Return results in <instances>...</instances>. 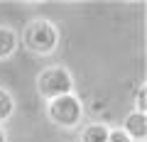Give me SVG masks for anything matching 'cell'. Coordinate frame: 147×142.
Returning a JSON list of instances; mask_svg holds the SVG:
<instances>
[{"label":"cell","instance_id":"cell-1","mask_svg":"<svg viewBox=\"0 0 147 142\" xmlns=\"http://www.w3.org/2000/svg\"><path fill=\"white\" fill-rule=\"evenodd\" d=\"M22 42L32 54H52L59 44V32L49 20H32L22 32Z\"/></svg>","mask_w":147,"mask_h":142},{"label":"cell","instance_id":"cell-2","mask_svg":"<svg viewBox=\"0 0 147 142\" xmlns=\"http://www.w3.org/2000/svg\"><path fill=\"white\" fill-rule=\"evenodd\" d=\"M47 115H49V120H52L54 125H59V127H76L81 122V118H84V105H81V100L74 93L59 96V98L49 100Z\"/></svg>","mask_w":147,"mask_h":142},{"label":"cell","instance_id":"cell-3","mask_svg":"<svg viewBox=\"0 0 147 142\" xmlns=\"http://www.w3.org/2000/svg\"><path fill=\"white\" fill-rule=\"evenodd\" d=\"M37 91L42 93V98H59V96H69L74 91V79L64 66H49L37 76Z\"/></svg>","mask_w":147,"mask_h":142},{"label":"cell","instance_id":"cell-4","mask_svg":"<svg viewBox=\"0 0 147 142\" xmlns=\"http://www.w3.org/2000/svg\"><path fill=\"white\" fill-rule=\"evenodd\" d=\"M123 132H125L132 142H145V137H147V118H145V113H140V110L130 113V115L125 118Z\"/></svg>","mask_w":147,"mask_h":142},{"label":"cell","instance_id":"cell-5","mask_svg":"<svg viewBox=\"0 0 147 142\" xmlns=\"http://www.w3.org/2000/svg\"><path fill=\"white\" fill-rule=\"evenodd\" d=\"M17 49V34L10 27H0V59H7Z\"/></svg>","mask_w":147,"mask_h":142},{"label":"cell","instance_id":"cell-6","mask_svg":"<svg viewBox=\"0 0 147 142\" xmlns=\"http://www.w3.org/2000/svg\"><path fill=\"white\" fill-rule=\"evenodd\" d=\"M108 130L103 122H93V125L84 127L81 132V142H108Z\"/></svg>","mask_w":147,"mask_h":142},{"label":"cell","instance_id":"cell-7","mask_svg":"<svg viewBox=\"0 0 147 142\" xmlns=\"http://www.w3.org/2000/svg\"><path fill=\"white\" fill-rule=\"evenodd\" d=\"M12 110H15V100H12L10 91L0 88V122L7 120V118L12 115Z\"/></svg>","mask_w":147,"mask_h":142},{"label":"cell","instance_id":"cell-8","mask_svg":"<svg viewBox=\"0 0 147 142\" xmlns=\"http://www.w3.org/2000/svg\"><path fill=\"white\" fill-rule=\"evenodd\" d=\"M108 142H132V140L120 130V127H113V130H108Z\"/></svg>","mask_w":147,"mask_h":142},{"label":"cell","instance_id":"cell-9","mask_svg":"<svg viewBox=\"0 0 147 142\" xmlns=\"http://www.w3.org/2000/svg\"><path fill=\"white\" fill-rule=\"evenodd\" d=\"M145 98H147V88H145V86H142V88H140V93H137V110H140V113H145Z\"/></svg>","mask_w":147,"mask_h":142},{"label":"cell","instance_id":"cell-10","mask_svg":"<svg viewBox=\"0 0 147 142\" xmlns=\"http://www.w3.org/2000/svg\"><path fill=\"white\" fill-rule=\"evenodd\" d=\"M0 142H7V132H5V127L0 125Z\"/></svg>","mask_w":147,"mask_h":142}]
</instances>
